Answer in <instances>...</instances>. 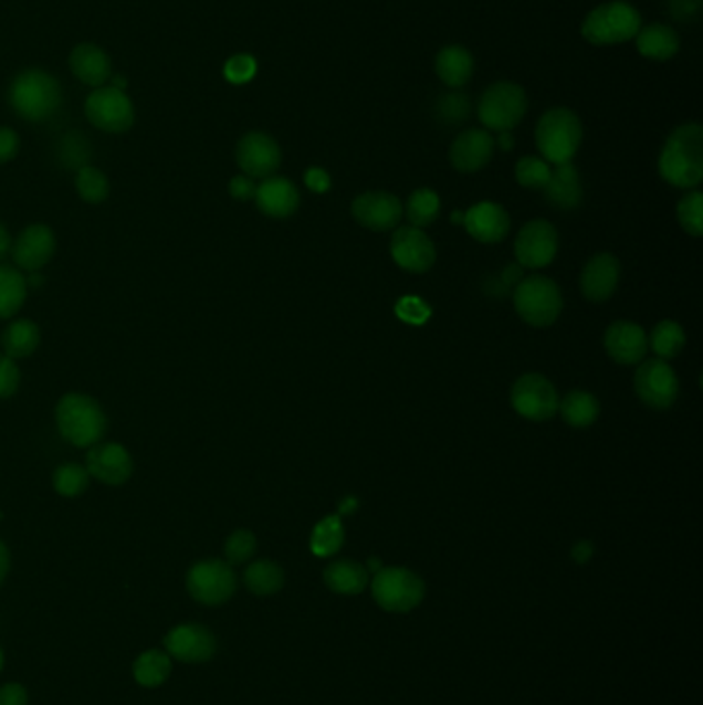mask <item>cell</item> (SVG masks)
I'll return each mask as SVG.
<instances>
[{
	"label": "cell",
	"instance_id": "6da1fadb",
	"mask_svg": "<svg viewBox=\"0 0 703 705\" xmlns=\"http://www.w3.org/2000/svg\"><path fill=\"white\" fill-rule=\"evenodd\" d=\"M660 176L674 188H695L703 178L702 124L676 126L667 138L658 159Z\"/></svg>",
	"mask_w": 703,
	"mask_h": 705
},
{
	"label": "cell",
	"instance_id": "7a4b0ae2",
	"mask_svg": "<svg viewBox=\"0 0 703 705\" xmlns=\"http://www.w3.org/2000/svg\"><path fill=\"white\" fill-rule=\"evenodd\" d=\"M9 104L28 123H46L62 104L59 81L44 71H25L17 75L9 90Z\"/></svg>",
	"mask_w": 703,
	"mask_h": 705
},
{
	"label": "cell",
	"instance_id": "3957f363",
	"mask_svg": "<svg viewBox=\"0 0 703 705\" xmlns=\"http://www.w3.org/2000/svg\"><path fill=\"white\" fill-rule=\"evenodd\" d=\"M56 425L69 444L92 448L104 438L107 419L97 400L71 392L56 404Z\"/></svg>",
	"mask_w": 703,
	"mask_h": 705
},
{
	"label": "cell",
	"instance_id": "277c9868",
	"mask_svg": "<svg viewBox=\"0 0 703 705\" xmlns=\"http://www.w3.org/2000/svg\"><path fill=\"white\" fill-rule=\"evenodd\" d=\"M642 28L640 11L626 0H611L590 11L581 21V38L592 46H615L638 35Z\"/></svg>",
	"mask_w": 703,
	"mask_h": 705
},
{
	"label": "cell",
	"instance_id": "5b68a950",
	"mask_svg": "<svg viewBox=\"0 0 703 705\" xmlns=\"http://www.w3.org/2000/svg\"><path fill=\"white\" fill-rule=\"evenodd\" d=\"M581 137L580 118L571 109H547L536 124V147L547 164H569L580 149Z\"/></svg>",
	"mask_w": 703,
	"mask_h": 705
},
{
	"label": "cell",
	"instance_id": "8992f818",
	"mask_svg": "<svg viewBox=\"0 0 703 705\" xmlns=\"http://www.w3.org/2000/svg\"><path fill=\"white\" fill-rule=\"evenodd\" d=\"M374 602L386 613L405 614L415 611L426 598V582L409 568H382L369 582Z\"/></svg>",
	"mask_w": 703,
	"mask_h": 705
},
{
	"label": "cell",
	"instance_id": "52a82bcc",
	"mask_svg": "<svg viewBox=\"0 0 703 705\" xmlns=\"http://www.w3.org/2000/svg\"><path fill=\"white\" fill-rule=\"evenodd\" d=\"M514 307L524 323L545 328L562 316L564 295L549 276H526L514 287Z\"/></svg>",
	"mask_w": 703,
	"mask_h": 705
},
{
	"label": "cell",
	"instance_id": "ba28073f",
	"mask_svg": "<svg viewBox=\"0 0 703 705\" xmlns=\"http://www.w3.org/2000/svg\"><path fill=\"white\" fill-rule=\"evenodd\" d=\"M526 108H528V99L521 85L500 81L483 92L476 114L487 130L505 133L522 123Z\"/></svg>",
	"mask_w": 703,
	"mask_h": 705
},
{
	"label": "cell",
	"instance_id": "9c48e42d",
	"mask_svg": "<svg viewBox=\"0 0 703 705\" xmlns=\"http://www.w3.org/2000/svg\"><path fill=\"white\" fill-rule=\"evenodd\" d=\"M188 594L204 607L225 604L238 590L233 566L223 559H202L186 574Z\"/></svg>",
	"mask_w": 703,
	"mask_h": 705
},
{
	"label": "cell",
	"instance_id": "30bf717a",
	"mask_svg": "<svg viewBox=\"0 0 703 705\" xmlns=\"http://www.w3.org/2000/svg\"><path fill=\"white\" fill-rule=\"evenodd\" d=\"M633 388L646 407L664 411L679 399V378L664 359H648L633 376Z\"/></svg>",
	"mask_w": 703,
	"mask_h": 705
},
{
	"label": "cell",
	"instance_id": "8fae6325",
	"mask_svg": "<svg viewBox=\"0 0 703 705\" xmlns=\"http://www.w3.org/2000/svg\"><path fill=\"white\" fill-rule=\"evenodd\" d=\"M512 407L528 421H549L559 409V394L545 376L524 373L512 386Z\"/></svg>",
	"mask_w": 703,
	"mask_h": 705
},
{
	"label": "cell",
	"instance_id": "7c38bea8",
	"mask_svg": "<svg viewBox=\"0 0 703 705\" xmlns=\"http://www.w3.org/2000/svg\"><path fill=\"white\" fill-rule=\"evenodd\" d=\"M87 120L106 133H126L135 124V106L124 90L97 87L85 102Z\"/></svg>",
	"mask_w": 703,
	"mask_h": 705
},
{
	"label": "cell",
	"instance_id": "4fadbf2b",
	"mask_svg": "<svg viewBox=\"0 0 703 705\" xmlns=\"http://www.w3.org/2000/svg\"><path fill=\"white\" fill-rule=\"evenodd\" d=\"M559 250V235L555 225L545 219H533L522 228L514 254L522 269H543L555 261Z\"/></svg>",
	"mask_w": 703,
	"mask_h": 705
},
{
	"label": "cell",
	"instance_id": "5bb4252c",
	"mask_svg": "<svg viewBox=\"0 0 703 705\" xmlns=\"http://www.w3.org/2000/svg\"><path fill=\"white\" fill-rule=\"evenodd\" d=\"M235 161L248 178H271L281 166V147L266 133H248L235 147Z\"/></svg>",
	"mask_w": 703,
	"mask_h": 705
},
{
	"label": "cell",
	"instance_id": "9a60e30c",
	"mask_svg": "<svg viewBox=\"0 0 703 705\" xmlns=\"http://www.w3.org/2000/svg\"><path fill=\"white\" fill-rule=\"evenodd\" d=\"M390 254L400 269L417 275L428 273L438 259L436 245L429 240L428 233L413 225L395 231L390 240Z\"/></svg>",
	"mask_w": 703,
	"mask_h": 705
},
{
	"label": "cell",
	"instance_id": "2e32d148",
	"mask_svg": "<svg viewBox=\"0 0 703 705\" xmlns=\"http://www.w3.org/2000/svg\"><path fill=\"white\" fill-rule=\"evenodd\" d=\"M166 652L171 660H180L186 664L209 662L217 652V640L213 633L200 623H182L169 631L164 638Z\"/></svg>",
	"mask_w": 703,
	"mask_h": 705
},
{
	"label": "cell",
	"instance_id": "e0dca14e",
	"mask_svg": "<svg viewBox=\"0 0 703 705\" xmlns=\"http://www.w3.org/2000/svg\"><path fill=\"white\" fill-rule=\"evenodd\" d=\"M353 219L371 231L395 230L405 207L395 194L382 192V190H374V192H364L352 204Z\"/></svg>",
	"mask_w": 703,
	"mask_h": 705
},
{
	"label": "cell",
	"instance_id": "ac0fdd59",
	"mask_svg": "<svg viewBox=\"0 0 703 705\" xmlns=\"http://www.w3.org/2000/svg\"><path fill=\"white\" fill-rule=\"evenodd\" d=\"M85 469L90 476H95L104 485L118 487L133 476L135 462L123 444L107 442V444L92 445V450L87 452Z\"/></svg>",
	"mask_w": 703,
	"mask_h": 705
},
{
	"label": "cell",
	"instance_id": "d6986e66",
	"mask_svg": "<svg viewBox=\"0 0 703 705\" xmlns=\"http://www.w3.org/2000/svg\"><path fill=\"white\" fill-rule=\"evenodd\" d=\"M54 252H56L54 231L42 223L25 228L11 244V256L17 266L30 273L44 269L48 262L52 261Z\"/></svg>",
	"mask_w": 703,
	"mask_h": 705
},
{
	"label": "cell",
	"instance_id": "ffe728a7",
	"mask_svg": "<svg viewBox=\"0 0 703 705\" xmlns=\"http://www.w3.org/2000/svg\"><path fill=\"white\" fill-rule=\"evenodd\" d=\"M619 276L621 262L617 261V256H612L611 252H600L581 269V295L595 304L607 302L611 299L612 293L617 292Z\"/></svg>",
	"mask_w": 703,
	"mask_h": 705
},
{
	"label": "cell",
	"instance_id": "44dd1931",
	"mask_svg": "<svg viewBox=\"0 0 703 705\" xmlns=\"http://www.w3.org/2000/svg\"><path fill=\"white\" fill-rule=\"evenodd\" d=\"M495 138L490 130L469 128L454 138L450 147V164L462 173H473L485 168L493 159Z\"/></svg>",
	"mask_w": 703,
	"mask_h": 705
},
{
	"label": "cell",
	"instance_id": "7402d4cb",
	"mask_svg": "<svg viewBox=\"0 0 703 705\" xmlns=\"http://www.w3.org/2000/svg\"><path fill=\"white\" fill-rule=\"evenodd\" d=\"M605 349L619 366H638L648 352V335L642 326L617 320L605 333Z\"/></svg>",
	"mask_w": 703,
	"mask_h": 705
},
{
	"label": "cell",
	"instance_id": "603a6c76",
	"mask_svg": "<svg viewBox=\"0 0 703 705\" xmlns=\"http://www.w3.org/2000/svg\"><path fill=\"white\" fill-rule=\"evenodd\" d=\"M464 228L471 233V238H474L476 242L481 244H497L502 242L507 231H510V215L505 211L502 204L497 202H490V200H483V202H476L474 207H471L464 219H462Z\"/></svg>",
	"mask_w": 703,
	"mask_h": 705
},
{
	"label": "cell",
	"instance_id": "cb8c5ba5",
	"mask_svg": "<svg viewBox=\"0 0 703 705\" xmlns=\"http://www.w3.org/2000/svg\"><path fill=\"white\" fill-rule=\"evenodd\" d=\"M256 207L262 213L273 219H287L300 209V190L295 185L281 178V176H271L264 178L262 185L256 186Z\"/></svg>",
	"mask_w": 703,
	"mask_h": 705
},
{
	"label": "cell",
	"instance_id": "d4e9b609",
	"mask_svg": "<svg viewBox=\"0 0 703 705\" xmlns=\"http://www.w3.org/2000/svg\"><path fill=\"white\" fill-rule=\"evenodd\" d=\"M545 200L553 209L574 211L581 204L584 188H581L580 171L569 161L550 169L549 180L543 188Z\"/></svg>",
	"mask_w": 703,
	"mask_h": 705
},
{
	"label": "cell",
	"instance_id": "484cf974",
	"mask_svg": "<svg viewBox=\"0 0 703 705\" xmlns=\"http://www.w3.org/2000/svg\"><path fill=\"white\" fill-rule=\"evenodd\" d=\"M322 580L338 597H357L369 586V571L353 559H337L326 566Z\"/></svg>",
	"mask_w": 703,
	"mask_h": 705
},
{
	"label": "cell",
	"instance_id": "4316f807",
	"mask_svg": "<svg viewBox=\"0 0 703 705\" xmlns=\"http://www.w3.org/2000/svg\"><path fill=\"white\" fill-rule=\"evenodd\" d=\"M71 69L75 77L90 87H102L112 75V62L95 44H78L71 52Z\"/></svg>",
	"mask_w": 703,
	"mask_h": 705
},
{
	"label": "cell",
	"instance_id": "83f0119b",
	"mask_svg": "<svg viewBox=\"0 0 703 705\" xmlns=\"http://www.w3.org/2000/svg\"><path fill=\"white\" fill-rule=\"evenodd\" d=\"M633 40H636L638 52L648 61H671L681 48L679 33L664 23H652V25L640 28Z\"/></svg>",
	"mask_w": 703,
	"mask_h": 705
},
{
	"label": "cell",
	"instance_id": "f1b7e54d",
	"mask_svg": "<svg viewBox=\"0 0 703 705\" xmlns=\"http://www.w3.org/2000/svg\"><path fill=\"white\" fill-rule=\"evenodd\" d=\"M436 73L448 87H464L474 73L473 54L464 46H445L436 56Z\"/></svg>",
	"mask_w": 703,
	"mask_h": 705
},
{
	"label": "cell",
	"instance_id": "f546056e",
	"mask_svg": "<svg viewBox=\"0 0 703 705\" xmlns=\"http://www.w3.org/2000/svg\"><path fill=\"white\" fill-rule=\"evenodd\" d=\"M245 588L254 597H273L285 586V571L271 559H259L244 571Z\"/></svg>",
	"mask_w": 703,
	"mask_h": 705
},
{
	"label": "cell",
	"instance_id": "4dcf8cb0",
	"mask_svg": "<svg viewBox=\"0 0 703 705\" xmlns=\"http://www.w3.org/2000/svg\"><path fill=\"white\" fill-rule=\"evenodd\" d=\"M567 425L584 430L590 428L592 423H597L598 414H600V402L595 394L584 392V390H574L559 400V409H557Z\"/></svg>",
	"mask_w": 703,
	"mask_h": 705
},
{
	"label": "cell",
	"instance_id": "1f68e13d",
	"mask_svg": "<svg viewBox=\"0 0 703 705\" xmlns=\"http://www.w3.org/2000/svg\"><path fill=\"white\" fill-rule=\"evenodd\" d=\"M2 349L4 355L11 359H25L31 352H35L40 345V328L38 324L31 323L28 318H21L9 324L2 333Z\"/></svg>",
	"mask_w": 703,
	"mask_h": 705
},
{
	"label": "cell",
	"instance_id": "d6a6232c",
	"mask_svg": "<svg viewBox=\"0 0 703 705\" xmlns=\"http://www.w3.org/2000/svg\"><path fill=\"white\" fill-rule=\"evenodd\" d=\"M133 675L140 687L155 690L164 685L171 675V659L164 650H147L143 652L135 664H133Z\"/></svg>",
	"mask_w": 703,
	"mask_h": 705
},
{
	"label": "cell",
	"instance_id": "836d02e7",
	"mask_svg": "<svg viewBox=\"0 0 703 705\" xmlns=\"http://www.w3.org/2000/svg\"><path fill=\"white\" fill-rule=\"evenodd\" d=\"M28 281L13 266L0 264V320L13 318L25 304Z\"/></svg>",
	"mask_w": 703,
	"mask_h": 705
},
{
	"label": "cell",
	"instance_id": "e575fe53",
	"mask_svg": "<svg viewBox=\"0 0 703 705\" xmlns=\"http://www.w3.org/2000/svg\"><path fill=\"white\" fill-rule=\"evenodd\" d=\"M345 545V526L340 516H326L316 524L309 537V549L316 557H333Z\"/></svg>",
	"mask_w": 703,
	"mask_h": 705
},
{
	"label": "cell",
	"instance_id": "d590c367",
	"mask_svg": "<svg viewBox=\"0 0 703 705\" xmlns=\"http://www.w3.org/2000/svg\"><path fill=\"white\" fill-rule=\"evenodd\" d=\"M685 330L683 326L674 320H662L654 326L652 335L648 338V347H652V351L657 352L658 359H674L679 352L685 347Z\"/></svg>",
	"mask_w": 703,
	"mask_h": 705
},
{
	"label": "cell",
	"instance_id": "8d00e7d4",
	"mask_svg": "<svg viewBox=\"0 0 703 705\" xmlns=\"http://www.w3.org/2000/svg\"><path fill=\"white\" fill-rule=\"evenodd\" d=\"M440 209H442V200L438 197V192H433L431 188H417L407 202V217L413 228L423 230L438 219Z\"/></svg>",
	"mask_w": 703,
	"mask_h": 705
},
{
	"label": "cell",
	"instance_id": "74e56055",
	"mask_svg": "<svg viewBox=\"0 0 703 705\" xmlns=\"http://www.w3.org/2000/svg\"><path fill=\"white\" fill-rule=\"evenodd\" d=\"M52 485L62 497H78L90 487V473L77 462H66L54 471Z\"/></svg>",
	"mask_w": 703,
	"mask_h": 705
},
{
	"label": "cell",
	"instance_id": "f35d334b",
	"mask_svg": "<svg viewBox=\"0 0 703 705\" xmlns=\"http://www.w3.org/2000/svg\"><path fill=\"white\" fill-rule=\"evenodd\" d=\"M75 186H77L78 197L90 204H102L109 194L106 173L92 166L78 169Z\"/></svg>",
	"mask_w": 703,
	"mask_h": 705
},
{
	"label": "cell",
	"instance_id": "ab89813d",
	"mask_svg": "<svg viewBox=\"0 0 703 705\" xmlns=\"http://www.w3.org/2000/svg\"><path fill=\"white\" fill-rule=\"evenodd\" d=\"M676 217L681 228L688 231L691 238H700L703 233V194L697 190H691L683 199L679 200Z\"/></svg>",
	"mask_w": 703,
	"mask_h": 705
},
{
	"label": "cell",
	"instance_id": "60d3db41",
	"mask_svg": "<svg viewBox=\"0 0 703 705\" xmlns=\"http://www.w3.org/2000/svg\"><path fill=\"white\" fill-rule=\"evenodd\" d=\"M550 168L549 164L541 157H522L521 161L516 164V182L524 186V188H531V190H543L547 180H549Z\"/></svg>",
	"mask_w": 703,
	"mask_h": 705
},
{
	"label": "cell",
	"instance_id": "b9f144b4",
	"mask_svg": "<svg viewBox=\"0 0 703 705\" xmlns=\"http://www.w3.org/2000/svg\"><path fill=\"white\" fill-rule=\"evenodd\" d=\"M256 547H259V540L254 537V533L240 528V530L231 533L228 540H225V547H223L225 561L230 566H242V564L250 561L254 557Z\"/></svg>",
	"mask_w": 703,
	"mask_h": 705
},
{
	"label": "cell",
	"instance_id": "7bdbcfd3",
	"mask_svg": "<svg viewBox=\"0 0 703 705\" xmlns=\"http://www.w3.org/2000/svg\"><path fill=\"white\" fill-rule=\"evenodd\" d=\"M90 155H92L90 143L77 133L66 135L59 145V157H61L64 168L77 169V171L85 168Z\"/></svg>",
	"mask_w": 703,
	"mask_h": 705
},
{
	"label": "cell",
	"instance_id": "ee69618b",
	"mask_svg": "<svg viewBox=\"0 0 703 705\" xmlns=\"http://www.w3.org/2000/svg\"><path fill=\"white\" fill-rule=\"evenodd\" d=\"M469 112H471V102L464 93H445L438 102V116L448 126H459L464 123L469 118Z\"/></svg>",
	"mask_w": 703,
	"mask_h": 705
},
{
	"label": "cell",
	"instance_id": "f6af8a7d",
	"mask_svg": "<svg viewBox=\"0 0 703 705\" xmlns=\"http://www.w3.org/2000/svg\"><path fill=\"white\" fill-rule=\"evenodd\" d=\"M223 73H225V78L233 85H242V83L252 81V77L256 75V61L252 56H248V54H238V56H233V59L228 61Z\"/></svg>",
	"mask_w": 703,
	"mask_h": 705
},
{
	"label": "cell",
	"instance_id": "bcb514c9",
	"mask_svg": "<svg viewBox=\"0 0 703 705\" xmlns=\"http://www.w3.org/2000/svg\"><path fill=\"white\" fill-rule=\"evenodd\" d=\"M21 371L17 368L15 359L0 355V399H11L19 390Z\"/></svg>",
	"mask_w": 703,
	"mask_h": 705
},
{
	"label": "cell",
	"instance_id": "7dc6e473",
	"mask_svg": "<svg viewBox=\"0 0 703 705\" xmlns=\"http://www.w3.org/2000/svg\"><path fill=\"white\" fill-rule=\"evenodd\" d=\"M398 316L402 320H409V323H426V318L429 316V307L426 306V302L409 297V299H402L398 304Z\"/></svg>",
	"mask_w": 703,
	"mask_h": 705
},
{
	"label": "cell",
	"instance_id": "c3c4849f",
	"mask_svg": "<svg viewBox=\"0 0 703 705\" xmlns=\"http://www.w3.org/2000/svg\"><path fill=\"white\" fill-rule=\"evenodd\" d=\"M19 154V135L9 126H0V166L15 159Z\"/></svg>",
	"mask_w": 703,
	"mask_h": 705
},
{
	"label": "cell",
	"instance_id": "681fc988",
	"mask_svg": "<svg viewBox=\"0 0 703 705\" xmlns=\"http://www.w3.org/2000/svg\"><path fill=\"white\" fill-rule=\"evenodd\" d=\"M28 690L19 683H7L0 687V705H28Z\"/></svg>",
	"mask_w": 703,
	"mask_h": 705
},
{
	"label": "cell",
	"instance_id": "f907efd6",
	"mask_svg": "<svg viewBox=\"0 0 703 705\" xmlns=\"http://www.w3.org/2000/svg\"><path fill=\"white\" fill-rule=\"evenodd\" d=\"M230 194L235 200L254 199L256 185H254V180L248 178V176H235L230 182Z\"/></svg>",
	"mask_w": 703,
	"mask_h": 705
},
{
	"label": "cell",
	"instance_id": "816d5d0a",
	"mask_svg": "<svg viewBox=\"0 0 703 705\" xmlns=\"http://www.w3.org/2000/svg\"><path fill=\"white\" fill-rule=\"evenodd\" d=\"M304 180H306L307 188L312 192H318V194L326 192L330 188V176H328V171H324L321 168L307 169Z\"/></svg>",
	"mask_w": 703,
	"mask_h": 705
},
{
	"label": "cell",
	"instance_id": "f5cc1de1",
	"mask_svg": "<svg viewBox=\"0 0 703 705\" xmlns=\"http://www.w3.org/2000/svg\"><path fill=\"white\" fill-rule=\"evenodd\" d=\"M595 557V545L590 543V540H580L574 549H571V559L576 561V564H588L590 559Z\"/></svg>",
	"mask_w": 703,
	"mask_h": 705
},
{
	"label": "cell",
	"instance_id": "db71d44e",
	"mask_svg": "<svg viewBox=\"0 0 703 705\" xmlns=\"http://www.w3.org/2000/svg\"><path fill=\"white\" fill-rule=\"evenodd\" d=\"M9 569H11V553L7 549V545L0 540V583L4 582Z\"/></svg>",
	"mask_w": 703,
	"mask_h": 705
},
{
	"label": "cell",
	"instance_id": "11a10c76",
	"mask_svg": "<svg viewBox=\"0 0 703 705\" xmlns=\"http://www.w3.org/2000/svg\"><path fill=\"white\" fill-rule=\"evenodd\" d=\"M11 235H9V231L7 228L0 223V261L11 252Z\"/></svg>",
	"mask_w": 703,
	"mask_h": 705
},
{
	"label": "cell",
	"instance_id": "9f6ffc18",
	"mask_svg": "<svg viewBox=\"0 0 703 705\" xmlns=\"http://www.w3.org/2000/svg\"><path fill=\"white\" fill-rule=\"evenodd\" d=\"M495 145H500L502 149H505V151H510V149L514 147V137H512V130L500 133V137H497V140H495Z\"/></svg>",
	"mask_w": 703,
	"mask_h": 705
},
{
	"label": "cell",
	"instance_id": "6f0895ef",
	"mask_svg": "<svg viewBox=\"0 0 703 705\" xmlns=\"http://www.w3.org/2000/svg\"><path fill=\"white\" fill-rule=\"evenodd\" d=\"M357 507V499H345V502H340V514H349Z\"/></svg>",
	"mask_w": 703,
	"mask_h": 705
},
{
	"label": "cell",
	"instance_id": "680465c9",
	"mask_svg": "<svg viewBox=\"0 0 703 705\" xmlns=\"http://www.w3.org/2000/svg\"><path fill=\"white\" fill-rule=\"evenodd\" d=\"M2 669H4V652H2V648H0V673H2Z\"/></svg>",
	"mask_w": 703,
	"mask_h": 705
},
{
	"label": "cell",
	"instance_id": "91938a15",
	"mask_svg": "<svg viewBox=\"0 0 703 705\" xmlns=\"http://www.w3.org/2000/svg\"><path fill=\"white\" fill-rule=\"evenodd\" d=\"M462 219H464V215H460V213H454V215H452V221H454V223H462Z\"/></svg>",
	"mask_w": 703,
	"mask_h": 705
}]
</instances>
